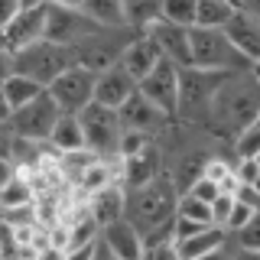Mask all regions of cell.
Wrapping results in <instances>:
<instances>
[{
	"instance_id": "1",
	"label": "cell",
	"mask_w": 260,
	"mask_h": 260,
	"mask_svg": "<svg viewBox=\"0 0 260 260\" xmlns=\"http://www.w3.org/2000/svg\"><path fill=\"white\" fill-rule=\"evenodd\" d=\"M260 120V81L257 72H231L221 78L205 117V134L218 143H228L238 130Z\"/></svg>"
},
{
	"instance_id": "2",
	"label": "cell",
	"mask_w": 260,
	"mask_h": 260,
	"mask_svg": "<svg viewBox=\"0 0 260 260\" xmlns=\"http://www.w3.org/2000/svg\"><path fill=\"white\" fill-rule=\"evenodd\" d=\"M176 199L179 185L169 179V173H159L153 182L140 185V189H124V221H130L143 238V234L173 221Z\"/></svg>"
},
{
	"instance_id": "3",
	"label": "cell",
	"mask_w": 260,
	"mask_h": 260,
	"mask_svg": "<svg viewBox=\"0 0 260 260\" xmlns=\"http://www.w3.org/2000/svg\"><path fill=\"white\" fill-rule=\"evenodd\" d=\"M224 75H231V72H208V69H195V65L179 69V94H176V120L173 124L205 130L211 98H215Z\"/></svg>"
},
{
	"instance_id": "4",
	"label": "cell",
	"mask_w": 260,
	"mask_h": 260,
	"mask_svg": "<svg viewBox=\"0 0 260 260\" xmlns=\"http://www.w3.org/2000/svg\"><path fill=\"white\" fill-rule=\"evenodd\" d=\"M189 65L208 72H257V65L228 43L221 29L189 26Z\"/></svg>"
},
{
	"instance_id": "5",
	"label": "cell",
	"mask_w": 260,
	"mask_h": 260,
	"mask_svg": "<svg viewBox=\"0 0 260 260\" xmlns=\"http://www.w3.org/2000/svg\"><path fill=\"white\" fill-rule=\"evenodd\" d=\"M72 65H78L72 46H59V43H49V39H36V43H29V46L13 52V72L32 78L43 88H49Z\"/></svg>"
},
{
	"instance_id": "6",
	"label": "cell",
	"mask_w": 260,
	"mask_h": 260,
	"mask_svg": "<svg viewBox=\"0 0 260 260\" xmlns=\"http://www.w3.org/2000/svg\"><path fill=\"white\" fill-rule=\"evenodd\" d=\"M137 32L140 29H134V26H94L85 39H78V43L72 46L75 62L85 65V69H91V72L108 69V65L120 62L124 49L130 46V39H134Z\"/></svg>"
},
{
	"instance_id": "7",
	"label": "cell",
	"mask_w": 260,
	"mask_h": 260,
	"mask_svg": "<svg viewBox=\"0 0 260 260\" xmlns=\"http://www.w3.org/2000/svg\"><path fill=\"white\" fill-rule=\"evenodd\" d=\"M78 124H81V137H85V150H91L101 159L117 156V140L124 127H120L114 108H104V104L91 101L78 111Z\"/></svg>"
},
{
	"instance_id": "8",
	"label": "cell",
	"mask_w": 260,
	"mask_h": 260,
	"mask_svg": "<svg viewBox=\"0 0 260 260\" xmlns=\"http://www.w3.org/2000/svg\"><path fill=\"white\" fill-rule=\"evenodd\" d=\"M59 104L52 101V94L39 91L32 101H26L23 108L10 111V120H7V127L13 130V137H23V140H36V143H46L49 130H52L55 117H59Z\"/></svg>"
},
{
	"instance_id": "9",
	"label": "cell",
	"mask_w": 260,
	"mask_h": 260,
	"mask_svg": "<svg viewBox=\"0 0 260 260\" xmlns=\"http://www.w3.org/2000/svg\"><path fill=\"white\" fill-rule=\"evenodd\" d=\"M52 94V101L59 104L62 114H78L85 104L94 101V72L85 69V65H72L65 69L52 85L46 88Z\"/></svg>"
},
{
	"instance_id": "10",
	"label": "cell",
	"mask_w": 260,
	"mask_h": 260,
	"mask_svg": "<svg viewBox=\"0 0 260 260\" xmlns=\"http://www.w3.org/2000/svg\"><path fill=\"white\" fill-rule=\"evenodd\" d=\"M140 91L153 108H159L169 120H176V94H179V65H173L169 59H159L146 75L137 81Z\"/></svg>"
},
{
	"instance_id": "11",
	"label": "cell",
	"mask_w": 260,
	"mask_h": 260,
	"mask_svg": "<svg viewBox=\"0 0 260 260\" xmlns=\"http://www.w3.org/2000/svg\"><path fill=\"white\" fill-rule=\"evenodd\" d=\"M94 26L98 23L88 20V16L81 10H75V7H52V4H46V10H43V39H49V43L75 46L78 39H85Z\"/></svg>"
},
{
	"instance_id": "12",
	"label": "cell",
	"mask_w": 260,
	"mask_h": 260,
	"mask_svg": "<svg viewBox=\"0 0 260 260\" xmlns=\"http://www.w3.org/2000/svg\"><path fill=\"white\" fill-rule=\"evenodd\" d=\"M159 173H166V169H162V153L156 140H150L143 150L117 159V179L124 189H140V185L153 182Z\"/></svg>"
},
{
	"instance_id": "13",
	"label": "cell",
	"mask_w": 260,
	"mask_h": 260,
	"mask_svg": "<svg viewBox=\"0 0 260 260\" xmlns=\"http://www.w3.org/2000/svg\"><path fill=\"white\" fill-rule=\"evenodd\" d=\"M117 120H120L124 130H140V134H146V137H159L162 130L173 124V120H169L159 108H153L140 91H134L117 108Z\"/></svg>"
},
{
	"instance_id": "14",
	"label": "cell",
	"mask_w": 260,
	"mask_h": 260,
	"mask_svg": "<svg viewBox=\"0 0 260 260\" xmlns=\"http://www.w3.org/2000/svg\"><path fill=\"white\" fill-rule=\"evenodd\" d=\"M134 91H137V81H134V75H130L120 62H114V65H108V69H101V72H94V101L104 104V108L117 111Z\"/></svg>"
},
{
	"instance_id": "15",
	"label": "cell",
	"mask_w": 260,
	"mask_h": 260,
	"mask_svg": "<svg viewBox=\"0 0 260 260\" xmlns=\"http://www.w3.org/2000/svg\"><path fill=\"white\" fill-rule=\"evenodd\" d=\"M221 32L228 36V43H231L244 59L250 62H260V16L254 13H244L234 7V13L228 16V23L221 26Z\"/></svg>"
},
{
	"instance_id": "16",
	"label": "cell",
	"mask_w": 260,
	"mask_h": 260,
	"mask_svg": "<svg viewBox=\"0 0 260 260\" xmlns=\"http://www.w3.org/2000/svg\"><path fill=\"white\" fill-rule=\"evenodd\" d=\"M143 32L156 43L162 59H169L179 69L189 65V29L185 26H176V23H166V20H153Z\"/></svg>"
},
{
	"instance_id": "17",
	"label": "cell",
	"mask_w": 260,
	"mask_h": 260,
	"mask_svg": "<svg viewBox=\"0 0 260 260\" xmlns=\"http://www.w3.org/2000/svg\"><path fill=\"white\" fill-rule=\"evenodd\" d=\"M43 10L46 7H39V10H16L13 20L0 29V46L16 52V49L43 39Z\"/></svg>"
},
{
	"instance_id": "18",
	"label": "cell",
	"mask_w": 260,
	"mask_h": 260,
	"mask_svg": "<svg viewBox=\"0 0 260 260\" xmlns=\"http://www.w3.org/2000/svg\"><path fill=\"white\" fill-rule=\"evenodd\" d=\"M98 241H101L117 260H140V250H143L140 231H137L130 221H124V218L104 224L101 231H98Z\"/></svg>"
},
{
	"instance_id": "19",
	"label": "cell",
	"mask_w": 260,
	"mask_h": 260,
	"mask_svg": "<svg viewBox=\"0 0 260 260\" xmlns=\"http://www.w3.org/2000/svg\"><path fill=\"white\" fill-rule=\"evenodd\" d=\"M88 215L94 218L98 231H101L104 224L124 218V185L111 182V185H104V189L91 192V199H88Z\"/></svg>"
},
{
	"instance_id": "20",
	"label": "cell",
	"mask_w": 260,
	"mask_h": 260,
	"mask_svg": "<svg viewBox=\"0 0 260 260\" xmlns=\"http://www.w3.org/2000/svg\"><path fill=\"white\" fill-rule=\"evenodd\" d=\"M159 59H162V55H159L156 43H153V39L140 29L134 39H130V46L124 49V55H120V65H124L130 75H134V81H140Z\"/></svg>"
},
{
	"instance_id": "21",
	"label": "cell",
	"mask_w": 260,
	"mask_h": 260,
	"mask_svg": "<svg viewBox=\"0 0 260 260\" xmlns=\"http://www.w3.org/2000/svg\"><path fill=\"white\" fill-rule=\"evenodd\" d=\"M224 241H228V231H224V228L208 224V228H199L195 234L176 238V241H173V247H176V257H179V260H195V257L208 254V250L221 247Z\"/></svg>"
},
{
	"instance_id": "22",
	"label": "cell",
	"mask_w": 260,
	"mask_h": 260,
	"mask_svg": "<svg viewBox=\"0 0 260 260\" xmlns=\"http://www.w3.org/2000/svg\"><path fill=\"white\" fill-rule=\"evenodd\" d=\"M46 146H52L55 153L85 150V137H81L78 114H59L55 124H52V130H49V137H46Z\"/></svg>"
},
{
	"instance_id": "23",
	"label": "cell",
	"mask_w": 260,
	"mask_h": 260,
	"mask_svg": "<svg viewBox=\"0 0 260 260\" xmlns=\"http://www.w3.org/2000/svg\"><path fill=\"white\" fill-rule=\"evenodd\" d=\"M39 91H43V85H36L32 78L20 75V72H13V75H7L4 81H0V94H4V101H7V108H10V111L23 108V104L32 101Z\"/></svg>"
},
{
	"instance_id": "24",
	"label": "cell",
	"mask_w": 260,
	"mask_h": 260,
	"mask_svg": "<svg viewBox=\"0 0 260 260\" xmlns=\"http://www.w3.org/2000/svg\"><path fill=\"white\" fill-rule=\"evenodd\" d=\"M78 10L88 20H94L98 26H127L124 23V4L120 0H81Z\"/></svg>"
},
{
	"instance_id": "25",
	"label": "cell",
	"mask_w": 260,
	"mask_h": 260,
	"mask_svg": "<svg viewBox=\"0 0 260 260\" xmlns=\"http://www.w3.org/2000/svg\"><path fill=\"white\" fill-rule=\"evenodd\" d=\"M231 13H234L231 0H195V23H192V26L221 29Z\"/></svg>"
},
{
	"instance_id": "26",
	"label": "cell",
	"mask_w": 260,
	"mask_h": 260,
	"mask_svg": "<svg viewBox=\"0 0 260 260\" xmlns=\"http://www.w3.org/2000/svg\"><path fill=\"white\" fill-rule=\"evenodd\" d=\"M0 205L4 208H16V205H32V182L20 169H13L10 179L0 185Z\"/></svg>"
},
{
	"instance_id": "27",
	"label": "cell",
	"mask_w": 260,
	"mask_h": 260,
	"mask_svg": "<svg viewBox=\"0 0 260 260\" xmlns=\"http://www.w3.org/2000/svg\"><path fill=\"white\" fill-rule=\"evenodd\" d=\"M124 4V23L134 29H146L159 20V0H120Z\"/></svg>"
},
{
	"instance_id": "28",
	"label": "cell",
	"mask_w": 260,
	"mask_h": 260,
	"mask_svg": "<svg viewBox=\"0 0 260 260\" xmlns=\"http://www.w3.org/2000/svg\"><path fill=\"white\" fill-rule=\"evenodd\" d=\"M202 176L211 179V182H215L221 192H231L234 185H238V179H234V159L215 156V153L205 159V166H202Z\"/></svg>"
},
{
	"instance_id": "29",
	"label": "cell",
	"mask_w": 260,
	"mask_h": 260,
	"mask_svg": "<svg viewBox=\"0 0 260 260\" xmlns=\"http://www.w3.org/2000/svg\"><path fill=\"white\" fill-rule=\"evenodd\" d=\"M228 143H231V156L234 159L260 156V120H254V124H247L244 130H238Z\"/></svg>"
},
{
	"instance_id": "30",
	"label": "cell",
	"mask_w": 260,
	"mask_h": 260,
	"mask_svg": "<svg viewBox=\"0 0 260 260\" xmlns=\"http://www.w3.org/2000/svg\"><path fill=\"white\" fill-rule=\"evenodd\" d=\"M173 215H176V218H185V221H195V224H211V208H208V202H199V199H195V195H189V192H179Z\"/></svg>"
},
{
	"instance_id": "31",
	"label": "cell",
	"mask_w": 260,
	"mask_h": 260,
	"mask_svg": "<svg viewBox=\"0 0 260 260\" xmlns=\"http://www.w3.org/2000/svg\"><path fill=\"white\" fill-rule=\"evenodd\" d=\"M159 20L189 29L195 23V0H159Z\"/></svg>"
},
{
	"instance_id": "32",
	"label": "cell",
	"mask_w": 260,
	"mask_h": 260,
	"mask_svg": "<svg viewBox=\"0 0 260 260\" xmlns=\"http://www.w3.org/2000/svg\"><path fill=\"white\" fill-rule=\"evenodd\" d=\"M228 241H231L234 247H244V250H260V211L254 218H247L238 231L228 234Z\"/></svg>"
},
{
	"instance_id": "33",
	"label": "cell",
	"mask_w": 260,
	"mask_h": 260,
	"mask_svg": "<svg viewBox=\"0 0 260 260\" xmlns=\"http://www.w3.org/2000/svg\"><path fill=\"white\" fill-rule=\"evenodd\" d=\"M234 179L244 182V185H257L260 182V156L234 159Z\"/></svg>"
},
{
	"instance_id": "34",
	"label": "cell",
	"mask_w": 260,
	"mask_h": 260,
	"mask_svg": "<svg viewBox=\"0 0 260 260\" xmlns=\"http://www.w3.org/2000/svg\"><path fill=\"white\" fill-rule=\"evenodd\" d=\"M185 192H189V195H195L199 202H208V205H211V199H215V195L221 192V189H218V185L211 182V179H205V176L199 173V176H195L189 185H185Z\"/></svg>"
},
{
	"instance_id": "35",
	"label": "cell",
	"mask_w": 260,
	"mask_h": 260,
	"mask_svg": "<svg viewBox=\"0 0 260 260\" xmlns=\"http://www.w3.org/2000/svg\"><path fill=\"white\" fill-rule=\"evenodd\" d=\"M140 260H179L173 241H162V244H143Z\"/></svg>"
},
{
	"instance_id": "36",
	"label": "cell",
	"mask_w": 260,
	"mask_h": 260,
	"mask_svg": "<svg viewBox=\"0 0 260 260\" xmlns=\"http://www.w3.org/2000/svg\"><path fill=\"white\" fill-rule=\"evenodd\" d=\"M260 208H250V205H241V202H234L231 205V215H228V221H224V231L231 234V231H238V228L247 221V218H254Z\"/></svg>"
},
{
	"instance_id": "37",
	"label": "cell",
	"mask_w": 260,
	"mask_h": 260,
	"mask_svg": "<svg viewBox=\"0 0 260 260\" xmlns=\"http://www.w3.org/2000/svg\"><path fill=\"white\" fill-rule=\"evenodd\" d=\"M231 199H234V202H241V205L260 208V192H257V185H244V182H238V185L231 189Z\"/></svg>"
},
{
	"instance_id": "38",
	"label": "cell",
	"mask_w": 260,
	"mask_h": 260,
	"mask_svg": "<svg viewBox=\"0 0 260 260\" xmlns=\"http://www.w3.org/2000/svg\"><path fill=\"white\" fill-rule=\"evenodd\" d=\"M94 244H98V241L81 244V247H69V250H65V260H91V257H94Z\"/></svg>"
},
{
	"instance_id": "39",
	"label": "cell",
	"mask_w": 260,
	"mask_h": 260,
	"mask_svg": "<svg viewBox=\"0 0 260 260\" xmlns=\"http://www.w3.org/2000/svg\"><path fill=\"white\" fill-rule=\"evenodd\" d=\"M231 254H234V244H231V241H224L221 247L208 250V254H202V257H195V260H231Z\"/></svg>"
},
{
	"instance_id": "40",
	"label": "cell",
	"mask_w": 260,
	"mask_h": 260,
	"mask_svg": "<svg viewBox=\"0 0 260 260\" xmlns=\"http://www.w3.org/2000/svg\"><path fill=\"white\" fill-rule=\"evenodd\" d=\"M10 146H13V130L0 124V159H10Z\"/></svg>"
},
{
	"instance_id": "41",
	"label": "cell",
	"mask_w": 260,
	"mask_h": 260,
	"mask_svg": "<svg viewBox=\"0 0 260 260\" xmlns=\"http://www.w3.org/2000/svg\"><path fill=\"white\" fill-rule=\"evenodd\" d=\"M16 10H20V4H16V0H0V29H4L7 23L13 20Z\"/></svg>"
},
{
	"instance_id": "42",
	"label": "cell",
	"mask_w": 260,
	"mask_h": 260,
	"mask_svg": "<svg viewBox=\"0 0 260 260\" xmlns=\"http://www.w3.org/2000/svg\"><path fill=\"white\" fill-rule=\"evenodd\" d=\"M7 75H13V52L0 46V81H4Z\"/></svg>"
},
{
	"instance_id": "43",
	"label": "cell",
	"mask_w": 260,
	"mask_h": 260,
	"mask_svg": "<svg viewBox=\"0 0 260 260\" xmlns=\"http://www.w3.org/2000/svg\"><path fill=\"white\" fill-rule=\"evenodd\" d=\"M234 7H238V10H244V13L260 16V0H234Z\"/></svg>"
},
{
	"instance_id": "44",
	"label": "cell",
	"mask_w": 260,
	"mask_h": 260,
	"mask_svg": "<svg viewBox=\"0 0 260 260\" xmlns=\"http://www.w3.org/2000/svg\"><path fill=\"white\" fill-rule=\"evenodd\" d=\"M231 260H260V250H244V247H234Z\"/></svg>"
},
{
	"instance_id": "45",
	"label": "cell",
	"mask_w": 260,
	"mask_h": 260,
	"mask_svg": "<svg viewBox=\"0 0 260 260\" xmlns=\"http://www.w3.org/2000/svg\"><path fill=\"white\" fill-rule=\"evenodd\" d=\"M91 260H117V257H114V254H111V250H108V247H104V244H101V241H98V244H94V257H91Z\"/></svg>"
},
{
	"instance_id": "46",
	"label": "cell",
	"mask_w": 260,
	"mask_h": 260,
	"mask_svg": "<svg viewBox=\"0 0 260 260\" xmlns=\"http://www.w3.org/2000/svg\"><path fill=\"white\" fill-rule=\"evenodd\" d=\"M20 4V10H39V7H46V0H16Z\"/></svg>"
},
{
	"instance_id": "47",
	"label": "cell",
	"mask_w": 260,
	"mask_h": 260,
	"mask_svg": "<svg viewBox=\"0 0 260 260\" xmlns=\"http://www.w3.org/2000/svg\"><path fill=\"white\" fill-rule=\"evenodd\" d=\"M46 4H52V7H81V0H46Z\"/></svg>"
},
{
	"instance_id": "48",
	"label": "cell",
	"mask_w": 260,
	"mask_h": 260,
	"mask_svg": "<svg viewBox=\"0 0 260 260\" xmlns=\"http://www.w3.org/2000/svg\"><path fill=\"white\" fill-rule=\"evenodd\" d=\"M7 120H10V108H7L4 94H0V124H7Z\"/></svg>"
},
{
	"instance_id": "49",
	"label": "cell",
	"mask_w": 260,
	"mask_h": 260,
	"mask_svg": "<svg viewBox=\"0 0 260 260\" xmlns=\"http://www.w3.org/2000/svg\"><path fill=\"white\" fill-rule=\"evenodd\" d=\"M0 211H4V205H0Z\"/></svg>"
},
{
	"instance_id": "50",
	"label": "cell",
	"mask_w": 260,
	"mask_h": 260,
	"mask_svg": "<svg viewBox=\"0 0 260 260\" xmlns=\"http://www.w3.org/2000/svg\"><path fill=\"white\" fill-rule=\"evenodd\" d=\"M231 4H234V0H231Z\"/></svg>"
}]
</instances>
